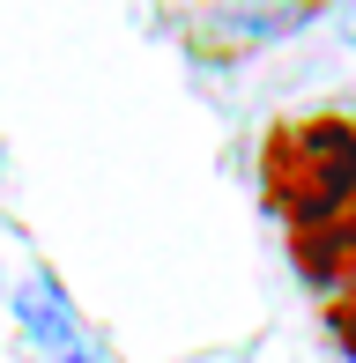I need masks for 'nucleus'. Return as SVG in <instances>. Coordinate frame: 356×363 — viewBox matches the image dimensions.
Returning a JSON list of instances; mask_svg holds the SVG:
<instances>
[{
    "instance_id": "obj_1",
    "label": "nucleus",
    "mask_w": 356,
    "mask_h": 363,
    "mask_svg": "<svg viewBox=\"0 0 356 363\" xmlns=\"http://www.w3.org/2000/svg\"><path fill=\"white\" fill-rule=\"evenodd\" d=\"M267 201L289 230H327L356 216V126L349 119H282L260 148Z\"/></svg>"
},
{
    "instance_id": "obj_2",
    "label": "nucleus",
    "mask_w": 356,
    "mask_h": 363,
    "mask_svg": "<svg viewBox=\"0 0 356 363\" xmlns=\"http://www.w3.org/2000/svg\"><path fill=\"white\" fill-rule=\"evenodd\" d=\"M15 311H23V326L30 334L45 341V349H52V363H89L96 349L82 341V326H74V311H67V296H60L52 282H23V296H15Z\"/></svg>"
},
{
    "instance_id": "obj_3",
    "label": "nucleus",
    "mask_w": 356,
    "mask_h": 363,
    "mask_svg": "<svg viewBox=\"0 0 356 363\" xmlns=\"http://www.w3.org/2000/svg\"><path fill=\"white\" fill-rule=\"evenodd\" d=\"M334 334H342V349L356 356V282H349L342 296H334Z\"/></svg>"
},
{
    "instance_id": "obj_4",
    "label": "nucleus",
    "mask_w": 356,
    "mask_h": 363,
    "mask_svg": "<svg viewBox=\"0 0 356 363\" xmlns=\"http://www.w3.org/2000/svg\"><path fill=\"white\" fill-rule=\"evenodd\" d=\"M334 23H342V38L356 45V8H342V15H334Z\"/></svg>"
}]
</instances>
